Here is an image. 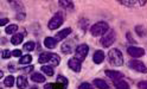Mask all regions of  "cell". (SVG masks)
Listing matches in <instances>:
<instances>
[{
	"label": "cell",
	"instance_id": "10",
	"mask_svg": "<svg viewBox=\"0 0 147 89\" xmlns=\"http://www.w3.org/2000/svg\"><path fill=\"white\" fill-rule=\"evenodd\" d=\"M106 75L110 80H113V82L123 78V74L120 73V71H116V70H106Z\"/></svg>",
	"mask_w": 147,
	"mask_h": 89
},
{
	"label": "cell",
	"instance_id": "29",
	"mask_svg": "<svg viewBox=\"0 0 147 89\" xmlns=\"http://www.w3.org/2000/svg\"><path fill=\"white\" fill-rule=\"evenodd\" d=\"M12 56V52H11V50H7V49H5V50H3L1 51V58L3 59H8Z\"/></svg>",
	"mask_w": 147,
	"mask_h": 89
},
{
	"label": "cell",
	"instance_id": "32",
	"mask_svg": "<svg viewBox=\"0 0 147 89\" xmlns=\"http://www.w3.org/2000/svg\"><path fill=\"white\" fill-rule=\"evenodd\" d=\"M53 89H67V86L57 81L56 83H53Z\"/></svg>",
	"mask_w": 147,
	"mask_h": 89
},
{
	"label": "cell",
	"instance_id": "22",
	"mask_svg": "<svg viewBox=\"0 0 147 89\" xmlns=\"http://www.w3.org/2000/svg\"><path fill=\"white\" fill-rule=\"evenodd\" d=\"M23 38H24V36L22 33H16V34L12 36L11 43L13 44V45H19V44L23 42Z\"/></svg>",
	"mask_w": 147,
	"mask_h": 89
},
{
	"label": "cell",
	"instance_id": "28",
	"mask_svg": "<svg viewBox=\"0 0 147 89\" xmlns=\"http://www.w3.org/2000/svg\"><path fill=\"white\" fill-rule=\"evenodd\" d=\"M4 84H5L6 87H8V88L13 87V84H14V77H13V76H7V77L4 80Z\"/></svg>",
	"mask_w": 147,
	"mask_h": 89
},
{
	"label": "cell",
	"instance_id": "31",
	"mask_svg": "<svg viewBox=\"0 0 147 89\" xmlns=\"http://www.w3.org/2000/svg\"><path fill=\"white\" fill-rule=\"evenodd\" d=\"M78 89H94V88H93V86H91L90 83H88V82H83V83H81V84H80Z\"/></svg>",
	"mask_w": 147,
	"mask_h": 89
},
{
	"label": "cell",
	"instance_id": "35",
	"mask_svg": "<svg viewBox=\"0 0 147 89\" xmlns=\"http://www.w3.org/2000/svg\"><path fill=\"white\" fill-rule=\"evenodd\" d=\"M20 70H22V71H24V73H30V71H32V70H33V67H32V65H27V67L22 68Z\"/></svg>",
	"mask_w": 147,
	"mask_h": 89
},
{
	"label": "cell",
	"instance_id": "21",
	"mask_svg": "<svg viewBox=\"0 0 147 89\" xmlns=\"http://www.w3.org/2000/svg\"><path fill=\"white\" fill-rule=\"evenodd\" d=\"M114 86L116 89H131L129 84H128L123 80H117V81H114Z\"/></svg>",
	"mask_w": 147,
	"mask_h": 89
},
{
	"label": "cell",
	"instance_id": "4",
	"mask_svg": "<svg viewBox=\"0 0 147 89\" xmlns=\"http://www.w3.org/2000/svg\"><path fill=\"white\" fill-rule=\"evenodd\" d=\"M64 22V17H63V13L62 12H57L56 14H55L51 19L49 20L48 23V28L50 30H57L59 26L63 24Z\"/></svg>",
	"mask_w": 147,
	"mask_h": 89
},
{
	"label": "cell",
	"instance_id": "3",
	"mask_svg": "<svg viewBox=\"0 0 147 89\" xmlns=\"http://www.w3.org/2000/svg\"><path fill=\"white\" fill-rule=\"evenodd\" d=\"M116 40V33L114 30H108L107 33L105 36H102V38H101V45H102L103 48H109V47H112L114 42Z\"/></svg>",
	"mask_w": 147,
	"mask_h": 89
},
{
	"label": "cell",
	"instance_id": "37",
	"mask_svg": "<svg viewBox=\"0 0 147 89\" xmlns=\"http://www.w3.org/2000/svg\"><path fill=\"white\" fill-rule=\"evenodd\" d=\"M127 39L129 40V43H132V44H135V43H136V42L131 37V33H129V32H127Z\"/></svg>",
	"mask_w": 147,
	"mask_h": 89
},
{
	"label": "cell",
	"instance_id": "38",
	"mask_svg": "<svg viewBox=\"0 0 147 89\" xmlns=\"http://www.w3.org/2000/svg\"><path fill=\"white\" fill-rule=\"evenodd\" d=\"M44 89H53V83H47L44 86Z\"/></svg>",
	"mask_w": 147,
	"mask_h": 89
},
{
	"label": "cell",
	"instance_id": "30",
	"mask_svg": "<svg viewBox=\"0 0 147 89\" xmlns=\"http://www.w3.org/2000/svg\"><path fill=\"white\" fill-rule=\"evenodd\" d=\"M57 81L58 82H61V83H63V84H65L67 87H68V78L67 77H64V76H62V75H58L57 76Z\"/></svg>",
	"mask_w": 147,
	"mask_h": 89
},
{
	"label": "cell",
	"instance_id": "16",
	"mask_svg": "<svg viewBox=\"0 0 147 89\" xmlns=\"http://www.w3.org/2000/svg\"><path fill=\"white\" fill-rule=\"evenodd\" d=\"M94 86L98 89H109V86L108 83L102 78H95L94 80Z\"/></svg>",
	"mask_w": 147,
	"mask_h": 89
},
{
	"label": "cell",
	"instance_id": "8",
	"mask_svg": "<svg viewBox=\"0 0 147 89\" xmlns=\"http://www.w3.org/2000/svg\"><path fill=\"white\" fill-rule=\"evenodd\" d=\"M127 52H128V55L133 58H139L145 55V50L139 47H129L127 49Z\"/></svg>",
	"mask_w": 147,
	"mask_h": 89
},
{
	"label": "cell",
	"instance_id": "17",
	"mask_svg": "<svg viewBox=\"0 0 147 89\" xmlns=\"http://www.w3.org/2000/svg\"><path fill=\"white\" fill-rule=\"evenodd\" d=\"M31 80L34 83H43V82H45V76L40 73H33L31 75Z\"/></svg>",
	"mask_w": 147,
	"mask_h": 89
},
{
	"label": "cell",
	"instance_id": "36",
	"mask_svg": "<svg viewBox=\"0 0 147 89\" xmlns=\"http://www.w3.org/2000/svg\"><path fill=\"white\" fill-rule=\"evenodd\" d=\"M8 22H10L8 20V18H3V19H0V26H5Z\"/></svg>",
	"mask_w": 147,
	"mask_h": 89
},
{
	"label": "cell",
	"instance_id": "39",
	"mask_svg": "<svg viewBox=\"0 0 147 89\" xmlns=\"http://www.w3.org/2000/svg\"><path fill=\"white\" fill-rule=\"evenodd\" d=\"M24 17H25V13H18V14L16 16L17 19H24Z\"/></svg>",
	"mask_w": 147,
	"mask_h": 89
},
{
	"label": "cell",
	"instance_id": "33",
	"mask_svg": "<svg viewBox=\"0 0 147 89\" xmlns=\"http://www.w3.org/2000/svg\"><path fill=\"white\" fill-rule=\"evenodd\" d=\"M12 56L13 57H17V58H20L22 57V50H18V49L13 50L12 51Z\"/></svg>",
	"mask_w": 147,
	"mask_h": 89
},
{
	"label": "cell",
	"instance_id": "11",
	"mask_svg": "<svg viewBox=\"0 0 147 89\" xmlns=\"http://www.w3.org/2000/svg\"><path fill=\"white\" fill-rule=\"evenodd\" d=\"M57 44H58V40L55 37H47L44 39V45L48 49H55L57 47Z\"/></svg>",
	"mask_w": 147,
	"mask_h": 89
},
{
	"label": "cell",
	"instance_id": "27",
	"mask_svg": "<svg viewBox=\"0 0 147 89\" xmlns=\"http://www.w3.org/2000/svg\"><path fill=\"white\" fill-rule=\"evenodd\" d=\"M34 42H27V43H25L24 44V47H23V50L24 51H33L34 50Z\"/></svg>",
	"mask_w": 147,
	"mask_h": 89
},
{
	"label": "cell",
	"instance_id": "19",
	"mask_svg": "<svg viewBox=\"0 0 147 89\" xmlns=\"http://www.w3.org/2000/svg\"><path fill=\"white\" fill-rule=\"evenodd\" d=\"M40 70H42V73H43V74H45L47 76H53V74H55L53 67H52V65H49V64L43 65V67L40 68Z\"/></svg>",
	"mask_w": 147,
	"mask_h": 89
},
{
	"label": "cell",
	"instance_id": "24",
	"mask_svg": "<svg viewBox=\"0 0 147 89\" xmlns=\"http://www.w3.org/2000/svg\"><path fill=\"white\" fill-rule=\"evenodd\" d=\"M31 61H32V56L27 53V55H24L19 58V64H23V65L24 64H30Z\"/></svg>",
	"mask_w": 147,
	"mask_h": 89
},
{
	"label": "cell",
	"instance_id": "13",
	"mask_svg": "<svg viewBox=\"0 0 147 89\" xmlns=\"http://www.w3.org/2000/svg\"><path fill=\"white\" fill-rule=\"evenodd\" d=\"M71 29L70 28H67V29H63L62 31H59V32H57L56 33V37H55V38H56L58 42L59 40H63V39H65L67 37H68V36L71 33Z\"/></svg>",
	"mask_w": 147,
	"mask_h": 89
},
{
	"label": "cell",
	"instance_id": "23",
	"mask_svg": "<svg viewBox=\"0 0 147 89\" xmlns=\"http://www.w3.org/2000/svg\"><path fill=\"white\" fill-rule=\"evenodd\" d=\"M135 32H136L138 36H140V37H145V36L147 34V30H146L145 26H142V25L135 26Z\"/></svg>",
	"mask_w": 147,
	"mask_h": 89
},
{
	"label": "cell",
	"instance_id": "18",
	"mask_svg": "<svg viewBox=\"0 0 147 89\" xmlns=\"http://www.w3.org/2000/svg\"><path fill=\"white\" fill-rule=\"evenodd\" d=\"M58 4L63 8H65V10H74V7H75V5H74L71 0H59Z\"/></svg>",
	"mask_w": 147,
	"mask_h": 89
},
{
	"label": "cell",
	"instance_id": "6",
	"mask_svg": "<svg viewBox=\"0 0 147 89\" xmlns=\"http://www.w3.org/2000/svg\"><path fill=\"white\" fill-rule=\"evenodd\" d=\"M128 67L131 69L138 71V73H141V74H147V67L142 63L141 61H138V59H132L128 62Z\"/></svg>",
	"mask_w": 147,
	"mask_h": 89
},
{
	"label": "cell",
	"instance_id": "7",
	"mask_svg": "<svg viewBox=\"0 0 147 89\" xmlns=\"http://www.w3.org/2000/svg\"><path fill=\"white\" fill-rule=\"evenodd\" d=\"M119 3L128 7H141L147 4V0H133V1L132 0H120Z\"/></svg>",
	"mask_w": 147,
	"mask_h": 89
},
{
	"label": "cell",
	"instance_id": "20",
	"mask_svg": "<svg viewBox=\"0 0 147 89\" xmlns=\"http://www.w3.org/2000/svg\"><path fill=\"white\" fill-rule=\"evenodd\" d=\"M50 56H51V52H43L39 55L38 57V62L40 64H44V63H49L50 61Z\"/></svg>",
	"mask_w": 147,
	"mask_h": 89
},
{
	"label": "cell",
	"instance_id": "9",
	"mask_svg": "<svg viewBox=\"0 0 147 89\" xmlns=\"http://www.w3.org/2000/svg\"><path fill=\"white\" fill-rule=\"evenodd\" d=\"M68 65H69V68H70L72 71H75V73H80L81 69H82V62L78 61V59L75 58V57H72V58H70V59L68 61Z\"/></svg>",
	"mask_w": 147,
	"mask_h": 89
},
{
	"label": "cell",
	"instance_id": "5",
	"mask_svg": "<svg viewBox=\"0 0 147 89\" xmlns=\"http://www.w3.org/2000/svg\"><path fill=\"white\" fill-rule=\"evenodd\" d=\"M88 52H89V47L87 44H80V45L76 47V49H75V58H77L81 62H83L88 56Z\"/></svg>",
	"mask_w": 147,
	"mask_h": 89
},
{
	"label": "cell",
	"instance_id": "40",
	"mask_svg": "<svg viewBox=\"0 0 147 89\" xmlns=\"http://www.w3.org/2000/svg\"><path fill=\"white\" fill-rule=\"evenodd\" d=\"M8 69H11V71H16V70H17V69H16V68H14L12 64H10V65H8Z\"/></svg>",
	"mask_w": 147,
	"mask_h": 89
},
{
	"label": "cell",
	"instance_id": "14",
	"mask_svg": "<svg viewBox=\"0 0 147 89\" xmlns=\"http://www.w3.org/2000/svg\"><path fill=\"white\" fill-rule=\"evenodd\" d=\"M27 86H29L27 78L25 76H18V78H17V87H18V89H26Z\"/></svg>",
	"mask_w": 147,
	"mask_h": 89
},
{
	"label": "cell",
	"instance_id": "26",
	"mask_svg": "<svg viewBox=\"0 0 147 89\" xmlns=\"http://www.w3.org/2000/svg\"><path fill=\"white\" fill-rule=\"evenodd\" d=\"M62 51L63 53H70L72 52V47H71V43L70 42H65L62 45Z\"/></svg>",
	"mask_w": 147,
	"mask_h": 89
},
{
	"label": "cell",
	"instance_id": "2",
	"mask_svg": "<svg viewBox=\"0 0 147 89\" xmlns=\"http://www.w3.org/2000/svg\"><path fill=\"white\" fill-rule=\"evenodd\" d=\"M108 30L109 25L106 22H98L90 28V33L93 37H100V36H105Z\"/></svg>",
	"mask_w": 147,
	"mask_h": 89
},
{
	"label": "cell",
	"instance_id": "1",
	"mask_svg": "<svg viewBox=\"0 0 147 89\" xmlns=\"http://www.w3.org/2000/svg\"><path fill=\"white\" fill-rule=\"evenodd\" d=\"M108 57H109V62L110 64L114 65V67H121L123 64V56H122V52L114 48L108 52Z\"/></svg>",
	"mask_w": 147,
	"mask_h": 89
},
{
	"label": "cell",
	"instance_id": "12",
	"mask_svg": "<svg viewBox=\"0 0 147 89\" xmlns=\"http://www.w3.org/2000/svg\"><path fill=\"white\" fill-rule=\"evenodd\" d=\"M103 61H105V52L101 51V50L95 51L94 56H93V62H94V63L95 64H101Z\"/></svg>",
	"mask_w": 147,
	"mask_h": 89
},
{
	"label": "cell",
	"instance_id": "34",
	"mask_svg": "<svg viewBox=\"0 0 147 89\" xmlns=\"http://www.w3.org/2000/svg\"><path fill=\"white\" fill-rule=\"evenodd\" d=\"M138 88L139 89H147V81H142L138 83Z\"/></svg>",
	"mask_w": 147,
	"mask_h": 89
},
{
	"label": "cell",
	"instance_id": "15",
	"mask_svg": "<svg viewBox=\"0 0 147 89\" xmlns=\"http://www.w3.org/2000/svg\"><path fill=\"white\" fill-rule=\"evenodd\" d=\"M61 63V57L57 55V53H52L51 52V56H50V61H49V65H52V67H57Z\"/></svg>",
	"mask_w": 147,
	"mask_h": 89
},
{
	"label": "cell",
	"instance_id": "25",
	"mask_svg": "<svg viewBox=\"0 0 147 89\" xmlns=\"http://www.w3.org/2000/svg\"><path fill=\"white\" fill-rule=\"evenodd\" d=\"M17 31H18V25H16V24L8 25L7 28L5 29V32H6L7 34H16Z\"/></svg>",
	"mask_w": 147,
	"mask_h": 89
}]
</instances>
